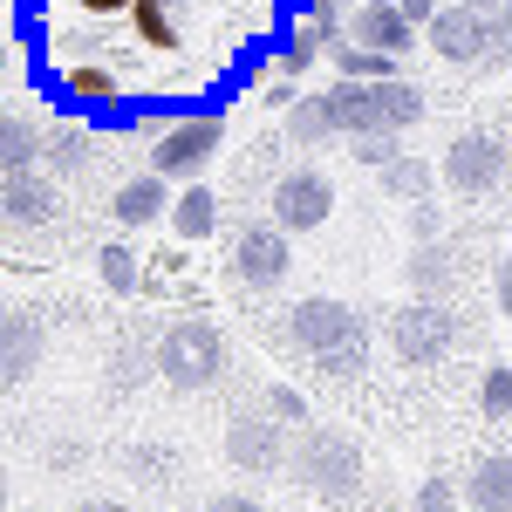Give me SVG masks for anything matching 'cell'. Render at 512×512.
Returning a JSON list of instances; mask_svg holds the SVG:
<instances>
[{"label": "cell", "mask_w": 512, "mask_h": 512, "mask_svg": "<svg viewBox=\"0 0 512 512\" xmlns=\"http://www.w3.org/2000/svg\"><path fill=\"white\" fill-rule=\"evenodd\" d=\"M130 35L144 41L151 55H178V48H185L178 7H164V0H137V7H130Z\"/></svg>", "instance_id": "obj_21"}, {"label": "cell", "mask_w": 512, "mask_h": 512, "mask_svg": "<svg viewBox=\"0 0 512 512\" xmlns=\"http://www.w3.org/2000/svg\"><path fill=\"white\" fill-rule=\"evenodd\" d=\"M355 7H396V0H355Z\"/></svg>", "instance_id": "obj_39"}, {"label": "cell", "mask_w": 512, "mask_h": 512, "mask_svg": "<svg viewBox=\"0 0 512 512\" xmlns=\"http://www.w3.org/2000/svg\"><path fill=\"white\" fill-rule=\"evenodd\" d=\"M0 219L14 226V233H35L55 219V178L48 171H0Z\"/></svg>", "instance_id": "obj_12"}, {"label": "cell", "mask_w": 512, "mask_h": 512, "mask_svg": "<svg viewBox=\"0 0 512 512\" xmlns=\"http://www.w3.org/2000/svg\"><path fill=\"white\" fill-rule=\"evenodd\" d=\"M383 185H390L396 198H410V205H424V198H431V171L417 158H396L390 171H383Z\"/></svg>", "instance_id": "obj_27"}, {"label": "cell", "mask_w": 512, "mask_h": 512, "mask_svg": "<svg viewBox=\"0 0 512 512\" xmlns=\"http://www.w3.org/2000/svg\"><path fill=\"white\" fill-rule=\"evenodd\" d=\"M294 267V233L274 226V219H253V226H239L233 233V280L239 294H274L280 280Z\"/></svg>", "instance_id": "obj_8"}, {"label": "cell", "mask_w": 512, "mask_h": 512, "mask_svg": "<svg viewBox=\"0 0 512 512\" xmlns=\"http://www.w3.org/2000/svg\"><path fill=\"white\" fill-rule=\"evenodd\" d=\"M226 458H233V472L246 478H274L287 472V424H280L274 410H233L226 417Z\"/></svg>", "instance_id": "obj_10"}, {"label": "cell", "mask_w": 512, "mask_h": 512, "mask_svg": "<svg viewBox=\"0 0 512 512\" xmlns=\"http://www.w3.org/2000/svg\"><path fill=\"white\" fill-rule=\"evenodd\" d=\"M301 28H315L328 48L342 41V0H301Z\"/></svg>", "instance_id": "obj_30"}, {"label": "cell", "mask_w": 512, "mask_h": 512, "mask_svg": "<svg viewBox=\"0 0 512 512\" xmlns=\"http://www.w3.org/2000/svg\"><path fill=\"white\" fill-rule=\"evenodd\" d=\"M280 342L301 355V362H315V376H335V383H349L355 369H362V342H369V328L355 315L349 301H294L287 321H280Z\"/></svg>", "instance_id": "obj_1"}, {"label": "cell", "mask_w": 512, "mask_h": 512, "mask_svg": "<svg viewBox=\"0 0 512 512\" xmlns=\"http://www.w3.org/2000/svg\"><path fill=\"white\" fill-rule=\"evenodd\" d=\"M110 219H117V226H151V219H171V192H164V171L123 178L117 198H110Z\"/></svg>", "instance_id": "obj_16"}, {"label": "cell", "mask_w": 512, "mask_h": 512, "mask_svg": "<svg viewBox=\"0 0 512 512\" xmlns=\"http://www.w3.org/2000/svg\"><path fill=\"white\" fill-rule=\"evenodd\" d=\"M349 151H355V164H362V171H390V164L403 158V144H396L390 130H383V137H349Z\"/></svg>", "instance_id": "obj_29"}, {"label": "cell", "mask_w": 512, "mask_h": 512, "mask_svg": "<svg viewBox=\"0 0 512 512\" xmlns=\"http://www.w3.org/2000/svg\"><path fill=\"white\" fill-rule=\"evenodd\" d=\"M158 376L171 383V390H185V396H198V390H212L219 376H226V328H212L205 315H192V321H171L158 335Z\"/></svg>", "instance_id": "obj_5"}, {"label": "cell", "mask_w": 512, "mask_h": 512, "mask_svg": "<svg viewBox=\"0 0 512 512\" xmlns=\"http://www.w3.org/2000/svg\"><path fill=\"white\" fill-rule=\"evenodd\" d=\"M219 144H226V117H219V110L178 117V123H164L158 137H151V171L178 178V185H198V171L219 158Z\"/></svg>", "instance_id": "obj_7"}, {"label": "cell", "mask_w": 512, "mask_h": 512, "mask_svg": "<svg viewBox=\"0 0 512 512\" xmlns=\"http://www.w3.org/2000/svg\"><path fill=\"white\" fill-rule=\"evenodd\" d=\"M96 274H103L110 294H130V287H137V253L117 246V239H110V246H96Z\"/></svg>", "instance_id": "obj_26"}, {"label": "cell", "mask_w": 512, "mask_h": 512, "mask_svg": "<svg viewBox=\"0 0 512 512\" xmlns=\"http://www.w3.org/2000/svg\"><path fill=\"white\" fill-rule=\"evenodd\" d=\"M417 21L403 14V7H355L349 14V41H362V48H383V55H410L417 48Z\"/></svg>", "instance_id": "obj_14"}, {"label": "cell", "mask_w": 512, "mask_h": 512, "mask_svg": "<svg viewBox=\"0 0 512 512\" xmlns=\"http://www.w3.org/2000/svg\"><path fill=\"white\" fill-rule=\"evenodd\" d=\"M267 410H274L287 431H308V403H301V390H287V383H274L267 390Z\"/></svg>", "instance_id": "obj_32"}, {"label": "cell", "mask_w": 512, "mask_h": 512, "mask_svg": "<svg viewBox=\"0 0 512 512\" xmlns=\"http://www.w3.org/2000/svg\"><path fill=\"white\" fill-rule=\"evenodd\" d=\"M41 151H48V130L28 110H7L0 117V171H35Z\"/></svg>", "instance_id": "obj_18"}, {"label": "cell", "mask_w": 512, "mask_h": 512, "mask_svg": "<svg viewBox=\"0 0 512 512\" xmlns=\"http://www.w3.org/2000/svg\"><path fill=\"white\" fill-rule=\"evenodd\" d=\"M164 7H178V14H185V7H192V0H164Z\"/></svg>", "instance_id": "obj_40"}, {"label": "cell", "mask_w": 512, "mask_h": 512, "mask_svg": "<svg viewBox=\"0 0 512 512\" xmlns=\"http://www.w3.org/2000/svg\"><path fill=\"white\" fill-rule=\"evenodd\" d=\"M321 48H328V41H321L315 28H301V21H294V28L280 35V48H274V69H280L287 82H301L308 69H315V55H321Z\"/></svg>", "instance_id": "obj_25"}, {"label": "cell", "mask_w": 512, "mask_h": 512, "mask_svg": "<svg viewBox=\"0 0 512 512\" xmlns=\"http://www.w3.org/2000/svg\"><path fill=\"white\" fill-rule=\"evenodd\" d=\"M431 55H444L451 69H512V7H465L444 0L431 14Z\"/></svg>", "instance_id": "obj_2"}, {"label": "cell", "mask_w": 512, "mask_h": 512, "mask_svg": "<svg viewBox=\"0 0 512 512\" xmlns=\"http://www.w3.org/2000/svg\"><path fill=\"white\" fill-rule=\"evenodd\" d=\"M205 512H267V506L246 499V492H219V499H205Z\"/></svg>", "instance_id": "obj_35"}, {"label": "cell", "mask_w": 512, "mask_h": 512, "mask_svg": "<svg viewBox=\"0 0 512 512\" xmlns=\"http://www.w3.org/2000/svg\"><path fill=\"white\" fill-rule=\"evenodd\" d=\"M328 212H335V185L321 178L315 164H301V171H280L274 178V198H267V219L287 226V233H321L328 226Z\"/></svg>", "instance_id": "obj_11"}, {"label": "cell", "mask_w": 512, "mask_h": 512, "mask_svg": "<svg viewBox=\"0 0 512 512\" xmlns=\"http://www.w3.org/2000/svg\"><path fill=\"white\" fill-rule=\"evenodd\" d=\"M41 164H48L55 178H89V164H96V137H89L82 123H55V130H48Z\"/></svg>", "instance_id": "obj_20"}, {"label": "cell", "mask_w": 512, "mask_h": 512, "mask_svg": "<svg viewBox=\"0 0 512 512\" xmlns=\"http://www.w3.org/2000/svg\"><path fill=\"white\" fill-rule=\"evenodd\" d=\"M287 478H294L308 499H328V506H342V499H355V492H362V444H355L349 431L308 424V431H294Z\"/></svg>", "instance_id": "obj_4"}, {"label": "cell", "mask_w": 512, "mask_h": 512, "mask_svg": "<svg viewBox=\"0 0 512 512\" xmlns=\"http://www.w3.org/2000/svg\"><path fill=\"white\" fill-rule=\"evenodd\" d=\"M492 301H499V315L512 321V260H499V267H492Z\"/></svg>", "instance_id": "obj_34"}, {"label": "cell", "mask_w": 512, "mask_h": 512, "mask_svg": "<svg viewBox=\"0 0 512 512\" xmlns=\"http://www.w3.org/2000/svg\"><path fill=\"white\" fill-rule=\"evenodd\" d=\"M62 96L76 110H110V103H123V82H117L110 62H69L62 69Z\"/></svg>", "instance_id": "obj_17"}, {"label": "cell", "mask_w": 512, "mask_h": 512, "mask_svg": "<svg viewBox=\"0 0 512 512\" xmlns=\"http://www.w3.org/2000/svg\"><path fill=\"white\" fill-rule=\"evenodd\" d=\"M280 137H287L294 151H321V144H335L342 123H335L328 89H321V96H294V103H287V123H280Z\"/></svg>", "instance_id": "obj_15"}, {"label": "cell", "mask_w": 512, "mask_h": 512, "mask_svg": "<svg viewBox=\"0 0 512 512\" xmlns=\"http://www.w3.org/2000/svg\"><path fill=\"white\" fill-rule=\"evenodd\" d=\"M328 62H335V76H355V82H390V76H403V55L362 48V41H349V35L328 48Z\"/></svg>", "instance_id": "obj_22"}, {"label": "cell", "mask_w": 512, "mask_h": 512, "mask_svg": "<svg viewBox=\"0 0 512 512\" xmlns=\"http://www.w3.org/2000/svg\"><path fill=\"white\" fill-rule=\"evenodd\" d=\"M458 499H465V492H458L444 472H431L424 485H417V512H458Z\"/></svg>", "instance_id": "obj_31"}, {"label": "cell", "mask_w": 512, "mask_h": 512, "mask_svg": "<svg viewBox=\"0 0 512 512\" xmlns=\"http://www.w3.org/2000/svg\"><path fill=\"white\" fill-rule=\"evenodd\" d=\"M123 465H130V472H137V478H171V472H178V465H171L164 451H130Z\"/></svg>", "instance_id": "obj_33"}, {"label": "cell", "mask_w": 512, "mask_h": 512, "mask_svg": "<svg viewBox=\"0 0 512 512\" xmlns=\"http://www.w3.org/2000/svg\"><path fill=\"white\" fill-rule=\"evenodd\" d=\"M41 349H48V328H41V315L14 301V308L0 315V362H7V390H21V383L35 376Z\"/></svg>", "instance_id": "obj_13"}, {"label": "cell", "mask_w": 512, "mask_h": 512, "mask_svg": "<svg viewBox=\"0 0 512 512\" xmlns=\"http://www.w3.org/2000/svg\"><path fill=\"white\" fill-rule=\"evenodd\" d=\"M478 410H485V417H512V369H506V362L485 369V383H478Z\"/></svg>", "instance_id": "obj_28"}, {"label": "cell", "mask_w": 512, "mask_h": 512, "mask_svg": "<svg viewBox=\"0 0 512 512\" xmlns=\"http://www.w3.org/2000/svg\"><path fill=\"white\" fill-rule=\"evenodd\" d=\"M328 103H335V123L342 137H403L410 123H424V89L417 82H355V76H335L328 82Z\"/></svg>", "instance_id": "obj_3"}, {"label": "cell", "mask_w": 512, "mask_h": 512, "mask_svg": "<svg viewBox=\"0 0 512 512\" xmlns=\"http://www.w3.org/2000/svg\"><path fill=\"white\" fill-rule=\"evenodd\" d=\"M219 226V198L205 192V185H185V192L171 198V233L178 239H205Z\"/></svg>", "instance_id": "obj_24"}, {"label": "cell", "mask_w": 512, "mask_h": 512, "mask_svg": "<svg viewBox=\"0 0 512 512\" xmlns=\"http://www.w3.org/2000/svg\"><path fill=\"white\" fill-rule=\"evenodd\" d=\"M82 14H96V21H103V14H130V7H137V0H76Z\"/></svg>", "instance_id": "obj_36"}, {"label": "cell", "mask_w": 512, "mask_h": 512, "mask_svg": "<svg viewBox=\"0 0 512 512\" xmlns=\"http://www.w3.org/2000/svg\"><path fill=\"white\" fill-rule=\"evenodd\" d=\"M512 151L492 137V130H458L451 144H444V164H437V178L451 185L458 198H485L499 192V178H506Z\"/></svg>", "instance_id": "obj_9"}, {"label": "cell", "mask_w": 512, "mask_h": 512, "mask_svg": "<svg viewBox=\"0 0 512 512\" xmlns=\"http://www.w3.org/2000/svg\"><path fill=\"white\" fill-rule=\"evenodd\" d=\"M451 246H437V239H417V253H410V287L424 294V301H444L451 294Z\"/></svg>", "instance_id": "obj_23"}, {"label": "cell", "mask_w": 512, "mask_h": 512, "mask_svg": "<svg viewBox=\"0 0 512 512\" xmlns=\"http://www.w3.org/2000/svg\"><path fill=\"white\" fill-rule=\"evenodd\" d=\"M383 335H390L396 362H410V369H431V362H444V355L458 349V315L444 308V301H403V308H390V321H383Z\"/></svg>", "instance_id": "obj_6"}, {"label": "cell", "mask_w": 512, "mask_h": 512, "mask_svg": "<svg viewBox=\"0 0 512 512\" xmlns=\"http://www.w3.org/2000/svg\"><path fill=\"white\" fill-rule=\"evenodd\" d=\"M76 512H123V506H117V499H82Z\"/></svg>", "instance_id": "obj_37"}, {"label": "cell", "mask_w": 512, "mask_h": 512, "mask_svg": "<svg viewBox=\"0 0 512 512\" xmlns=\"http://www.w3.org/2000/svg\"><path fill=\"white\" fill-rule=\"evenodd\" d=\"M465 506L512 512V451H492V458H478V465H472V478H465Z\"/></svg>", "instance_id": "obj_19"}, {"label": "cell", "mask_w": 512, "mask_h": 512, "mask_svg": "<svg viewBox=\"0 0 512 512\" xmlns=\"http://www.w3.org/2000/svg\"><path fill=\"white\" fill-rule=\"evenodd\" d=\"M465 7H512V0H465Z\"/></svg>", "instance_id": "obj_38"}]
</instances>
